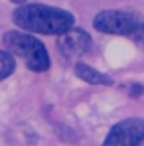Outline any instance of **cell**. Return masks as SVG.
Masks as SVG:
<instances>
[{"label": "cell", "instance_id": "obj_1", "mask_svg": "<svg viewBox=\"0 0 144 146\" xmlns=\"http://www.w3.org/2000/svg\"><path fill=\"white\" fill-rule=\"evenodd\" d=\"M12 22L26 32L59 36L75 26V16L63 8H57V6L20 4V8H16L12 14Z\"/></svg>", "mask_w": 144, "mask_h": 146}, {"label": "cell", "instance_id": "obj_2", "mask_svg": "<svg viewBox=\"0 0 144 146\" xmlns=\"http://www.w3.org/2000/svg\"><path fill=\"white\" fill-rule=\"evenodd\" d=\"M93 26L101 34L124 36L144 46V16L134 10H101L93 18Z\"/></svg>", "mask_w": 144, "mask_h": 146}, {"label": "cell", "instance_id": "obj_3", "mask_svg": "<svg viewBox=\"0 0 144 146\" xmlns=\"http://www.w3.org/2000/svg\"><path fill=\"white\" fill-rule=\"evenodd\" d=\"M2 42H4L6 51H10L14 57H20L28 69H32L36 73L49 69V65H51L49 53L38 38H34L26 32H14L12 30V32L4 34Z\"/></svg>", "mask_w": 144, "mask_h": 146}, {"label": "cell", "instance_id": "obj_4", "mask_svg": "<svg viewBox=\"0 0 144 146\" xmlns=\"http://www.w3.org/2000/svg\"><path fill=\"white\" fill-rule=\"evenodd\" d=\"M144 142V119L130 117L117 122L101 146H142Z\"/></svg>", "mask_w": 144, "mask_h": 146}, {"label": "cell", "instance_id": "obj_5", "mask_svg": "<svg viewBox=\"0 0 144 146\" xmlns=\"http://www.w3.org/2000/svg\"><path fill=\"white\" fill-rule=\"evenodd\" d=\"M57 49L69 59V57H81L83 53H87L91 49V38L85 30L75 28L63 32L57 36Z\"/></svg>", "mask_w": 144, "mask_h": 146}, {"label": "cell", "instance_id": "obj_6", "mask_svg": "<svg viewBox=\"0 0 144 146\" xmlns=\"http://www.w3.org/2000/svg\"><path fill=\"white\" fill-rule=\"evenodd\" d=\"M75 75L79 79H83L85 83H89V85H105V87L113 85V79L107 73L99 71V69H93L87 63H75Z\"/></svg>", "mask_w": 144, "mask_h": 146}, {"label": "cell", "instance_id": "obj_7", "mask_svg": "<svg viewBox=\"0 0 144 146\" xmlns=\"http://www.w3.org/2000/svg\"><path fill=\"white\" fill-rule=\"evenodd\" d=\"M16 69V59L10 51H2L0 49V81H4L6 77H10Z\"/></svg>", "mask_w": 144, "mask_h": 146}, {"label": "cell", "instance_id": "obj_8", "mask_svg": "<svg viewBox=\"0 0 144 146\" xmlns=\"http://www.w3.org/2000/svg\"><path fill=\"white\" fill-rule=\"evenodd\" d=\"M130 89H132L130 93H132L134 97H138V95H142V93H144V87H142V85H132Z\"/></svg>", "mask_w": 144, "mask_h": 146}, {"label": "cell", "instance_id": "obj_9", "mask_svg": "<svg viewBox=\"0 0 144 146\" xmlns=\"http://www.w3.org/2000/svg\"><path fill=\"white\" fill-rule=\"evenodd\" d=\"M10 2H14V4H26L28 0H10Z\"/></svg>", "mask_w": 144, "mask_h": 146}]
</instances>
